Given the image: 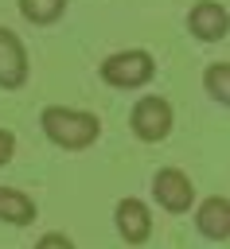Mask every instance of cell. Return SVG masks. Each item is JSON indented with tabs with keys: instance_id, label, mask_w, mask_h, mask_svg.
<instances>
[{
	"instance_id": "9",
	"label": "cell",
	"mask_w": 230,
	"mask_h": 249,
	"mask_svg": "<svg viewBox=\"0 0 230 249\" xmlns=\"http://www.w3.org/2000/svg\"><path fill=\"white\" fill-rule=\"evenodd\" d=\"M35 214H39V206H35V198L27 191L0 187V222H8V226H31Z\"/></svg>"
},
{
	"instance_id": "6",
	"label": "cell",
	"mask_w": 230,
	"mask_h": 249,
	"mask_svg": "<svg viewBox=\"0 0 230 249\" xmlns=\"http://www.w3.org/2000/svg\"><path fill=\"white\" fill-rule=\"evenodd\" d=\"M113 226H117V233L129 241V245H144L148 237H152V210H148V202L144 198H117V206H113Z\"/></svg>"
},
{
	"instance_id": "8",
	"label": "cell",
	"mask_w": 230,
	"mask_h": 249,
	"mask_svg": "<svg viewBox=\"0 0 230 249\" xmlns=\"http://www.w3.org/2000/svg\"><path fill=\"white\" fill-rule=\"evenodd\" d=\"M195 230L207 241H226L230 237V198L226 195H207L195 206Z\"/></svg>"
},
{
	"instance_id": "4",
	"label": "cell",
	"mask_w": 230,
	"mask_h": 249,
	"mask_svg": "<svg viewBox=\"0 0 230 249\" xmlns=\"http://www.w3.org/2000/svg\"><path fill=\"white\" fill-rule=\"evenodd\" d=\"M152 198H156V206L168 210V214H187V210L195 206V183H191V175L179 171V167H160V171L152 175Z\"/></svg>"
},
{
	"instance_id": "10",
	"label": "cell",
	"mask_w": 230,
	"mask_h": 249,
	"mask_svg": "<svg viewBox=\"0 0 230 249\" xmlns=\"http://www.w3.org/2000/svg\"><path fill=\"white\" fill-rule=\"evenodd\" d=\"M66 12V0H19V16L35 27H47L55 19H62Z\"/></svg>"
},
{
	"instance_id": "12",
	"label": "cell",
	"mask_w": 230,
	"mask_h": 249,
	"mask_svg": "<svg viewBox=\"0 0 230 249\" xmlns=\"http://www.w3.org/2000/svg\"><path fill=\"white\" fill-rule=\"evenodd\" d=\"M35 249H78L66 233H58V230H51V233H43L39 241H35Z\"/></svg>"
},
{
	"instance_id": "7",
	"label": "cell",
	"mask_w": 230,
	"mask_h": 249,
	"mask_svg": "<svg viewBox=\"0 0 230 249\" xmlns=\"http://www.w3.org/2000/svg\"><path fill=\"white\" fill-rule=\"evenodd\" d=\"M187 27H191V35L199 43H218V39L230 35V12L218 0H199L187 12Z\"/></svg>"
},
{
	"instance_id": "11",
	"label": "cell",
	"mask_w": 230,
	"mask_h": 249,
	"mask_svg": "<svg viewBox=\"0 0 230 249\" xmlns=\"http://www.w3.org/2000/svg\"><path fill=\"white\" fill-rule=\"evenodd\" d=\"M203 89H207L218 105L230 109V62H211V66L203 70Z\"/></svg>"
},
{
	"instance_id": "5",
	"label": "cell",
	"mask_w": 230,
	"mask_h": 249,
	"mask_svg": "<svg viewBox=\"0 0 230 249\" xmlns=\"http://www.w3.org/2000/svg\"><path fill=\"white\" fill-rule=\"evenodd\" d=\"M31 62H27V47L12 27H0V89H19L27 86Z\"/></svg>"
},
{
	"instance_id": "13",
	"label": "cell",
	"mask_w": 230,
	"mask_h": 249,
	"mask_svg": "<svg viewBox=\"0 0 230 249\" xmlns=\"http://www.w3.org/2000/svg\"><path fill=\"white\" fill-rule=\"evenodd\" d=\"M12 156H16V136H12L8 128H0V167L12 163Z\"/></svg>"
},
{
	"instance_id": "1",
	"label": "cell",
	"mask_w": 230,
	"mask_h": 249,
	"mask_svg": "<svg viewBox=\"0 0 230 249\" xmlns=\"http://www.w3.org/2000/svg\"><path fill=\"white\" fill-rule=\"evenodd\" d=\"M39 124H43V136L62 152H86L101 136V117L74 105H47L39 113Z\"/></svg>"
},
{
	"instance_id": "2",
	"label": "cell",
	"mask_w": 230,
	"mask_h": 249,
	"mask_svg": "<svg viewBox=\"0 0 230 249\" xmlns=\"http://www.w3.org/2000/svg\"><path fill=\"white\" fill-rule=\"evenodd\" d=\"M101 82L113 89H140L156 78V58L144 47H129V51H113L101 66H97Z\"/></svg>"
},
{
	"instance_id": "3",
	"label": "cell",
	"mask_w": 230,
	"mask_h": 249,
	"mask_svg": "<svg viewBox=\"0 0 230 249\" xmlns=\"http://www.w3.org/2000/svg\"><path fill=\"white\" fill-rule=\"evenodd\" d=\"M172 124H175V109H172L168 97H160V93L136 97V105H133V113H129V128H133V136H136L140 144H160V140H168V136H172Z\"/></svg>"
}]
</instances>
